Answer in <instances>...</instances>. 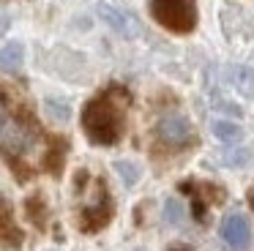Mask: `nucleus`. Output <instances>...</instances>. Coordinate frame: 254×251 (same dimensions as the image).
<instances>
[{"label": "nucleus", "instance_id": "1", "mask_svg": "<svg viewBox=\"0 0 254 251\" xmlns=\"http://www.w3.org/2000/svg\"><path fill=\"white\" fill-rule=\"evenodd\" d=\"M126 109L128 93L118 85L107 87L93 101H88L82 109V128L88 139L96 145H115L126 128Z\"/></svg>", "mask_w": 254, "mask_h": 251}, {"label": "nucleus", "instance_id": "2", "mask_svg": "<svg viewBox=\"0 0 254 251\" xmlns=\"http://www.w3.org/2000/svg\"><path fill=\"white\" fill-rule=\"evenodd\" d=\"M150 16L172 33H191L197 27L194 0H150Z\"/></svg>", "mask_w": 254, "mask_h": 251}, {"label": "nucleus", "instance_id": "3", "mask_svg": "<svg viewBox=\"0 0 254 251\" xmlns=\"http://www.w3.org/2000/svg\"><path fill=\"white\" fill-rule=\"evenodd\" d=\"M39 147V128L28 120H3L0 123V150L8 158H22Z\"/></svg>", "mask_w": 254, "mask_h": 251}, {"label": "nucleus", "instance_id": "4", "mask_svg": "<svg viewBox=\"0 0 254 251\" xmlns=\"http://www.w3.org/2000/svg\"><path fill=\"white\" fill-rule=\"evenodd\" d=\"M110 218H112V199H110L104 180H90L82 196V210H79L82 229H88V232L101 229Z\"/></svg>", "mask_w": 254, "mask_h": 251}, {"label": "nucleus", "instance_id": "5", "mask_svg": "<svg viewBox=\"0 0 254 251\" xmlns=\"http://www.w3.org/2000/svg\"><path fill=\"white\" fill-rule=\"evenodd\" d=\"M156 136L167 147H186L194 142V128L183 115H164L156 126Z\"/></svg>", "mask_w": 254, "mask_h": 251}, {"label": "nucleus", "instance_id": "6", "mask_svg": "<svg viewBox=\"0 0 254 251\" xmlns=\"http://www.w3.org/2000/svg\"><path fill=\"white\" fill-rule=\"evenodd\" d=\"M96 14H99V19L107 22L115 33H121L123 38H137L139 33H142V25H139V19L131 11H123L112 3H99L96 5Z\"/></svg>", "mask_w": 254, "mask_h": 251}, {"label": "nucleus", "instance_id": "7", "mask_svg": "<svg viewBox=\"0 0 254 251\" xmlns=\"http://www.w3.org/2000/svg\"><path fill=\"white\" fill-rule=\"evenodd\" d=\"M221 240L235 251L246 249V246L252 243V224H249V218L243 216V213H230V216H224V221H221Z\"/></svg>", "mask_w": 254, "mask_h": 251}, {"label": "nucleus", "instance_id": "8", "mask_svg": "<svg viewBox=\"0 0 254 251\" xmlns=\"http://www.w3.org/2000/svg\"><path fill=\"white\" fill-rule=\"evenodd\" d=\"M227 79L243 96H254V71L246 68V65H230L227 68Z\"/></svg>", "mask_w": 254, "mask_h": 251}, {"label": "nucleus", "instance_id": "9", "mask_svg": "<svg viewBox=\"0 0 254 251\" xmlns=\"http://www.w3.org/2000/svg\"><path fill=\"white\" fill-rule=\"evenodd\" d=\"M22 60H25V49H22L19 41H11V44H6V47L0 49V71L14 74V71L22 68Z\"/></svg>", "mask_w": 254, "mask_h": 251}, {"label": "nucleus", "instance_id": "10", "mask_svg": "<svg viewBox=\"0 0 254 251\" xmlns=\"http://www.w3.org/2000/svg\"><path fill=\"white\" fill-rule=\"evenodd\" d=\"M210 131L216 134V139L227 142V145H238L243 139V128L238 123H232V120H213Z\"/></svg>", "mask_w": 254, "mask_h": 251}, {"label": "nucleus", "instance_id": "11", "mask_svg": "<svg viewBox=\"0 0 254 251\" xmlns=\"http://www.w3.org/2000/svg\"><path fill=\"white\" fill-rule=\"evenodd\" d=\"M19 240H22V235H19V229L14 227V221H11V213H8V207H3V205H0V243L17 246Z\"/></svg>", "mask_w": 254, "mask_h": 251}, {"label": "nucleus", "instance_id": "12", "mask_svg": "<svg viewBox=\"0 0 254 251\" xmlns=\"http://www.w3.org/2000/svg\"><path fill=\"white\" fill-rule=\"evenodd\" d=\"M44 112L50 115L55 123H66V120L71 118V107H68L63 98H47V101H44Z\"/></svg>", "mask_w": 254, "mask_h": 251}, {"label": "nucleus", "instance_id": "13", "mask_svg": "<svg viewBox=\"0 0 254 251\" xmlns=\"http://www.w3.org/2000/svg\"><path fill=\"white\" fill-rule=\"evenodd\" d=\"M219 164L221 167H246L249 164V150H241V147H235V150H221L219 153Z\"/></svg>", "mask_w": 254, "mask_h": 251}, {"label": "nucleus", "instance_id": "14", "mask_svg": "<svg viewBox=\"0 0 254 251\" xmlns=\"http://www.w3.org/2000/svg\"><path fill=\"white\" fill-rule=\"evenodd\" d=\"M183 218H186V210H183V205L178 199H167L164 202V221L172 224V227H181Z\"/></svg>", "mask_w": 254, "mask_h": 251}, {"label": "nucleus", "instance_id": "15", "mask_svg": "<svg viewBox=\"0 0 254 251\" xmlns=\"http://www.w3.org/2000/svg\"><path fill=\"white\" fill-rule=\"evenodd\" d=\"M115 172L123 178V183H126V186H134L139 180V169L134 167L131 161H115Z\"/></svg>", "mask_w": 254, "mask_h": 251}, {"label": "nucleus", "instance_id": "16", "mask_svg": "<svg viewBox=\"0 0 254 251\" xmlns=\"http://www.w3.org/2000/svg\"><path fill=\"white\" fill-rule=\"evenodd\" d=\"M6 118H8V104H6V98L0 96V123H3Z\"/></svg>", "mask_w": 254, "mask_h": 251}, {"label": "nucleus", "instance_id": "17", "mask_svg": "<svg viewBox=\"0 0 254 251\" xmlns=\"http://www.w3.org/2000/svg\"><path fill=\"white\" fill-rule=\"evenodd\" d=\"M167 251H194L191 246H183V243H175V246H170Z\"/></svg>", "mask_w": 254, "mask_h": 251}, {"label": "nucleus", "instance_id": "18", "mask_svg": "<svg viewBox=\"0 0 254 251\" xmlns=\"http://www.w3.org/2000/svg\"><path fill=\"white\" fill-rule=\"evenodd\" d=\"M6 27H8V19L6 16H0V30H6Z\"/></svg>", "mask_w": 254, "mask_h": 251}]
</instances>
